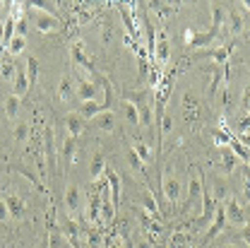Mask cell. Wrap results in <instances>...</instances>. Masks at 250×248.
<instances>
[{
	"label": "cell",
	"mask_w": 250,
	"mask_h": 248,
	"mask_svg": "<svg viewBox=\"0 0 250 248\" xmlns=\"http://www.w3.org/2000/svg\"><path fill=\"white\" fill-rule=\"evenodd\" d=\"M34 27L39 31H43V34H58V31L62 29V22L58 17L48 15V12H39V10H36V15H34Z\"/></svg>",
	"instance_id": "6da1fadb"
},
{
	"label": "cell",
	"mask_w": 250,
	"mask_h": 248,
	"mask_svg": "<svg viewBox=\"0 0 250 248\" xmlns=\"http://www.w3.org/2000/svg\"><path fill=\"white\" fill-rule=\"evenodd\" d=\"M43 157H46V161L51 164V171L56 174L58 152H56V135H53V128H51V125H46V130H43Z\"/></svg>",
	"instance_id": "7a4b0ae2"
},
{
	"label": "cell",
	"mask_w": 250,
	"mask_h": 248,
	"mask_svg": "<svg viewBox=\"0 0 250 248\" xmlns=\"http://www.w3.org/2000/svg\"><path fill=\"white\" fill-rule=\"evenodd\" d=\"M154 61L161 65V68H166V63L171 58V41H168V36H166V31H156V44H154Z\"/></svg>",
	"instance_id": "3957f363"
},
{
	"label": "cell",
	"mask_w": 250,
	"mask_h": 248,
	"mask_svg": "<svg viewBox=\"0 0 250 248\" xmlns=\"http://www.w3.org/2000/svg\"><path fill=\"white\" fill-rule=\"evenodd\" d=\"M233 51H236V44H233V41H229L226 46H219V48H207L202 56L212 58V61H214V65H219V68H226V65H229V58L233 56Z\"/></svg>",
	"instance_id": "277c9868"
},
{
	"label": "cell",
	"mask_w": 250,
	"mask_h": 248,
	"mask_svg": "<svg viewBox=\"0 0 250 248\" xmlns=\"http://www.w3.org/2000/svg\"><path fill=\"white\" fill-rule=\"evenodd\" d=\"M224 215H226V222H231V224H236V226H246V212H243V207L238 205L236 198H226V203H224Z\"/></svg>",
	"instance_id": "5b68a950"
},
{
	"label": "cell",
	"mask_w": 250,
	"mask_h": 248,
	"mask_svg": "<svg viewBox=\"0 0 250 248\" xmlns=\"http://www.w3.org/2000/svg\"><path fill=\"white\" fill-rule=\"evenodd\" d=\"M161 190H164V198H166L171 205H176L178 198H181V181H178L173 174H166V176L161 179Z\"/></svg>",
	"instance_id": "8992f818"
},
{
	"label": "cell",
	"mask_w": 250,
	"mask_h": 248,
	"mask_svg": "<svg viewBox=\"0 0 250 248\" xmlns=\"http://www.w3.org/2000/svg\"><path fill=\"white\" fill-rule=\"evenodd\" d=\"M5 205H7L12 219H22L27 215V203H24L17 193H7V195H5Z\"/></svg>",
	"instance_id": "52a82bcc"
},
{
	"label": "cell",
	"mask_w": 250,
	"mask_h": 248,
	"mask_svg": "<svg viewBox=\"0 0 250 248\" xmlns=\"http://www.w3.org/2000/svg\"><path fill=\"white\" fill-rule=\"evenodd\" d=\"M202 195H205V186H202V179L200 176H190V186H188V203L183 210H190L195 203H200L202 200Z\"/></svg>",
	"instance_id": "ba28073f"
},
{
	"label": "cell",
	"mask_w": 250,
	"mask_h": 248,
	"mask_svg": "<svg viewBox=\"0 0 250 248\" xmlns=\"http://www.w3.org/2000/svg\"><path fill=\"white\" fill-rule=\"evenodd\" d=\"M183 118L188 123H195L200 118V101H197V96L192 92H188L183 96Z\"/></svg>",
	"instance_id": "9c48e42d"
},
{
	"label": "cell",
	"mask_w": 250,
	"mask_h": 248,
	"mask_svg": "<svg viewBox=\"0 0 250 248\" xmlns=\"http://www.w3.org/2000/svg\"><path fill=\"white\" fill-rule=\"evenodd\" d=\"M62 123H65V130H67L70 137H80V135L84 133V128H87V121H84L77 111H75V113H67Z\"/></svg>",
	"instance_id": "30bf717a"
},
{
	"label": "cell",
	"mask_w": 250,
	"mask_h": 248,
	"mask_svg": "<svg viewBox=\"0 0 250 248\" xmlns=\"http://www.w3.org/2000/svg\"><path fill=\"white\" fill-rule=\"evenodd\" d=\"M65 210L67 212H77L80 210V205H82V190L77 183H70V186L65 188Z\"/></svg>",
	"instance_id": "8fae6325"
},
{
	"label": "cell",
	"mask_w": 250,
	"mask_h": 248,
	"mask_svg": "<svg viewBox=\"0 0 250 248\" xmlns=\"http://www.w3.org/2000/svg\"><path fill=\"white\" fill-rule=\"evenodd\" d=\"M87 125H92L96 130H104V133H113L116 130V116H113V111H104V113L94 116Z\"/></svg>",
	"instance_id": "7c38bea8"
},
{
	"label": "cell",
	"mask_w": 250,
	"mask_h": 248,
	"mask_svg": "<svg viewBox=\"0 0 250 248\" xmlns=\"http://www.w3.org/2000/svg\"><path fill=\"white\" fill-rule=\"evenodd\" d=\"M70 58H72V63H75L77 68H84V70H89L92 75H96L92 61H89V56L82 51V44H72V48H70Z\"/></svg>",
	"instance_id": "4fadbf2b"
},
{
	"label": "cell",
	"mask_w": 250,
	"mask_h": 248,
	"mask_svg": "<svg viewBox=\"0 0 250 248\" xmlns=\"http://www.w3.org/2000/svg\"><path fill=\"white\" fill-rule=\"evenodd\" d=\"M75 94H77V101L84 104V101H94L96 99V85L92 80H80L77 87H75Z\"/></svg>",
	"instance_id": "5bb4252c"
},
{
	"label": "cell",
	"mask_w": 250,
	"mask_h": 248,
	"mask_svg": "<svg viewBox=\"0 0 250 248\" xmlns=\"http://www.w3.org/2000/svg\"><path fill=\"white\" fill-rule=\"evenodd\" d=\"M75 87H77V85H75V80L65 72V75L61 77V85H58V96H61L62 101H67V104H70V101H75V99H77Z\"/></svg>",
	"instance_id": "9a60e30c"
},
{
	"label": "cell",
	"mask_w": 250,
	"mask_h": 248,
	"mask_svg": "<svg viewBox=\"0 0 250 248\" xmlns=\"http://www.w3.org/2000/svg\"><path fill=\"white\" fill-rule=\"evenodd\" d=\"M104 111H111L106 104H99V101H84V104H80V116L84 118V121H92L94 116H99V113H104Z\"/></svg>",
	"instance_id": "2e32d148"
},
{
	"label": "cell",
	"mask_w": 250,
	"mask_h": 248,
	"mask_svg": "<svg viewBox=\"0 0 250 248\" xmlns=\"http://www.w3.org/2000/svg\"><path fill=\"white\" fill-rule=\"evenodd\" d=\"M106 179H108L111 200H113V205H116V210H118V205H121V179H118V174H116L113 169H108V166H106Z\"/></svg>",
	"instance_id": "e0dca14e"
},
{
	"label": "cell",
	"mask_w": 250,
	"mask_h": 248,
	"mask_svg": "<svg viewBox=\"0 0 250 248\" xmlns=\"http://www.w3.org/2000/svg\"><path fill=\"white\" fill-rule=\"evenodd\" d=\"M224 224H226V215H224V205H219L217 210H214V217H212V224H209V229H207V234H205V241H209V239H214L219 231L224 229Z\"/></svg>",
	"instance_id": "ac0fdd59"
},
{
	"label": "cell",
	"mask_w": 250,
	"mask_h": 248,
	"mask_svg": "<svg viewBox=\"0 0 250 248\" xmlns=\"http://www.w3.org/2000/svg\"><path fill=\"white\" fill-rule=\"evenodd\" d=\"M29 77H27V68L24 65H20L17 68V75H15V96H27L29 94Z\"/></svg>",
	"instance_id": "d6986e66"
},
{
	"label": "cell",
	"mask_w": 250,
	"mask_h": 248,
	"mask_svg": "<svg viewBox=\"0 0 250 248\" xmlns=\"http://www.w3.org/2000/svg\"><path fill=\"white\" fill-rule=\"evenodd\" d=\"M209 7H212V27H209V34H212V36H219V29H221L224 17H226V5L212 2Z\"/></svg>",
	"instance_id": "ffe728a7"
},
{
	"label": "cell",
	"mask_w": 250,
	"mask_h": 248,
	"mask_svg": "<svg viewBox=\"0 0 250 248\" xmlns=\"http://www.w3.org/2000/svg\"><path fill=\"white\" fill-rule=\"evenodd\" d=\"M221 70H224V68H219V65H214V63L202 65V72L209 75V96H214L217 90H219V85H221Z\"/></svg>",
	"instance_id": "44dd1931"
},
{
	"label": "cell",
	"mask_w": 250,
	"mask_h": 248,
	"mask_svg": "<svg viewBox=\"0 0 250 248\" xmlns=\"http://www.w3.org/2000/svg\"><path fill=\"white\" fill-rule=\"evenodd\" d=\"M226 12H229V24H231V31L233 34H241L243 31V10L238 5H226Z\"/></svg>",
	"instance_id": "7402d4cb"
},
{
	"label": "cell",
	"mask_w": 250,
	"mask_h": 248,
	"mask_svg": "<svg viewBox=\"0 0 250 248\" xmlns=\"http://www.w3.org/2000/svg\"><path fill=\"white\" fill-rule=\"evenodd\" d=\"M104 174H106V157L101 155V152H94L92 161H89V179L99 181Z\"/></svg>",
	"instance_id": "603a6c76"
},
{
	"label": "cell",
	"mask_w": 250,
	"mask_h": 248,
	"mask_svg": "<svg viewBox=\"0 0 250 248\" xmlns=\"http://www.w3.org/2000/svg\"><path fill=\"white\" fill-rule=\"evenodd\" d=\"M75 155H77V137H65L62 140V152H61V161L65 166H70L75 161Z\"/></svg>",
	"instance_id": "cb8c5ba5"
},
{
	"label": "cell",
	"mask_w": 250,
	"mask_h": 248,
	"mask_svg": "<svg viewBox=\"0 0 250 248\" xmlns=\"http://www.w3.org/2000/svg\"><path fill=\"white\" fill-rule=\"evenodd\" d=\"M130 147L137 152V157L142 159V164L154 161V155H152V150H149V145H147L145 140H140V137H137V140H132V142H130Z\"/></svg>",
	"instance_id": "d4e9b609"
},
{
	"label": "cell",
	"mask_w": 250,
	"mask_h": 248,
	"mask_svg": "<svg viewBox=\"0 0 250 248\" xmlns=\"http://www.w3.org/2000/svg\"><path fill=\"white\" fill-rule=\"evenodd\" d=\"M48 248H72V246H70V241L65 239V234L58 226H51V231H48Z\"/></svg>",
	"instance_id": "484cf974"
},
{
	"label": "cell",
	"mask_w": 250,
	"mask_h": 248,
	"mask_svg": "<svg viewBox=\"0 0 250 248\" xmlns=\"http://www.w3.org/2000/svg\"><path fill=\"white\" fill-rule=\"evenodd\" d=\"M24 48H27V39H24V36H17V34H15V36H12V41H10V44L5 46V53L15 58V56L24 53Z\"/></svg>",
	"instance_id": "4316f807"
},
{
	"label": "cell",
	"mask_w": 250,
	"mask_h": 248,
	"mask_svg": "<svg viewBox=\"0 0 250 248\" xmlns=\"http://www.w3.org/2000/svg\"><path fill=\"white\" fill-rule=\"evenodd\" d=\"M15 75H17L15 58H12V56H7L5 61L0 63V77H2V80H15Z\"/></svg>",
	"instance_id": "83f0119b"
},
{
	"label": "cell",
	"mask_w": 250,
	"mask_h": 248,
	"mask_svg": "<svg viewBox=\"0 0 250 248\" xmlns=\"http://www.w3.org/2000/svg\"><path fill=\"white\" fill-rule=\"evenodd\" d=\"M221 161H224V171L231 174L238 164V157H236V152H231V147H221Z\"/></svg>",
	"instance_id": "f1b7e54d"
},
{
	"label": "cell",
	"mask_w": 250,
	"mask_h": 248,
	"mask_svg": "<svg viewBox=\"0 0 250 248\" xmlns=\"http://www.w3.org/2000/svg\"><path fill=\"white\" fill-rule=\"evenodd\" d=\"M149 10H154L156 15L164 20V17H168V15H173L178 7L173 5V2H149Z\"/></svg>",
	"instance_id": "f546056e"
},
{
	"label": "cell",
	"mask_w": 250,
	"mask_h": 248,
	"mask_svg": "<svg viewBox=\"0 0 250 248\" xmlns=\"http://www.w3.org/2000/svg\"><path fill=\"white\" fill-rule=\"evenodd\" d=\"M142 205H145V212H149V215H154V217H159V212H161V207L156 205L154 195H152L149 190H145V193H142Z\"/></svg>",
	"instance_id": "4dcf8cb0"
},
{
	"label": "cell",
	"mask_w": 250,
	"mask_h": 248,
	"mask_svg": "<svg viewBox=\"0 0 250 248\" xmlns=\"http://www.w3.org/2000/svg\"><path fill=\"white\" fill-rule=\"evenodd\" d=\"M123 113L130 125H140V113H137V106L132 101H127V99L123 101Z\"/></svg>",
	"instance_id": "1f68e13d"
},
{
	"label": "cell",
	"mask_w": 250,
	"mask_h": 248,
	"mask_svg": "<svg viewBox=\"0 0 250 248\" xmlns=\"http://www.w3.org/2000/svg\"><path fill=\"white\" fill-rule=\"evenodd\" d=\"M127 161H130V169L132 171H137V174H145V164H142V159L137 157V152L127 145Z\"/></svg>",
	"instance_id": "d6a6232c"
},
{
	"label": "cell",
	"mask_w": 250,
	"mask_h": 248,
	"mask_svg": "<svg viewBox=\"0 0 250 248\" xmlns=\"http://www.w3.org/2000/svg\"><path fill=\"white\" fill-rule=\"evenodd\" d=\"M20 101H22V99L15 96V94L7 96V101H5V116H7V118H15V116H17V111H20Z\"/></svg>",
	"instance_id": "836d02e7"
},
{
	"label": "cell",
	"mask_w": 250,
	"mask_h": 248,
	"mask_svg": "<svg viewBox=\"0 0 250 248\" xmlns=\"http://www.w3.org/2000/svg\"><path fill=\"white\" fill-rule=\"evenodd\" d=\"M24 68H27V77H29V85H36V77H39V61L29 56L27 63H24Z\"/></svg>",
	"instance_id": "e575fe53"
},
{
	"label": "cell",
	"mask_w": 250,
	"mask_h": 248,
	"mask_svg": "<svg viewBox=\"0 0 250 248\" xmlns=\"http://www.w3.org/2000/svg\"><path fill=\"white\" fill-rule=\"evenodd\" d=\"M27 137H29V121H20L15 125V140L17 142H27Z\"/></svg>",
	"instance_id": "d590c367"
},
{
	"label": "cell",
	"mask_w": 250,
	"mask_h": 248,
	"mask_svg": "<svg viewBox=\"0 0 250 248\" xmlns=\"http://www.w3.org/2000/svg\"><path fill=\"white\" fill-rule=\"evenodd\" d=\"M27 31H29V22H27V17H17V22H15V34L17 36H24L27 39Z\"/></svg>",
	"instance_id": "8d00e7d4"
},
{
	"label": "cell",
	"mask_w": 250,
	"mask_h": 248,
	"mask_svg": "<svg viewBox=\"0 0 250 248\" xmlns=\"http://www.w3.org/2000/svg\"><path fill=\"white\" fill-rule=\"evenodd\" d=\"M132 248H154V244L147 239V236H132Z\"/></svg>",
	"instance_id": "74e56055"
},
{
	"label": "cell",
	"mask_w": 250,
	"mask_h": 248,
	"mask_svg": "<svg viewBox=\"0 0 250 248\" xmlns=\"http://www.w3.org/2000/svg\"><path fill=\"white\" fill-rule=\"evenodd\" d=\"M10 210H7V205H5V198H2V195H0V224H2V222H10Z\"/></svg>",
	"instance_id": "f35d334b"
},
{
	"label": "cell",
	"mask_w": 250,
	"mask_h": 248,
	"mask_svg": "<svg viewBox=\"0 0 250 248\" xmlns=\"http://www.w3.org/2000/svg\"><path fill=\"white\" fill-rule=\"evenodd\" d=\"M241 239H243V244L250 248V224H246V226H241Z\"/></svg>",
	"instance_id": "ab89813d"
},
{
	"label": "cell",
	"mask_w": 250,
	"mask_h": 248,
	"mask_svg": "<svg viewBox=\"0 0 250 248\" xmlns=\"http://www.w3.org/2000/svg\"><path fill=\"white\" fill-rule=\"evenodd\" d=\"M241 101H243V109H248V111H250V85L243 90V94H241Z\"/></svg>",
	"instance_id": "60d3db41"
},
{
	"label": "cell",
	"mask_w": 250,
	"mask_h": 248,
	"mask_svg": "<svg viewBox=\"0 0 250 248\" xmlns=\"http://www.w3.org/2000/svg\"><path fill=\"white\" fill-rule=\"evenodd\" d=\"M106 248H123V244H121V236H111V239L106 241Z\"/></svg>",
	"instance_id": "b9f144b4"
},
{
	"label": "cell",
	"mask_w": 250,
	"mask_h": 248,
	"mask_svg": "<svg viewBox=\"0 0 250 248\" xmlns=\"http://www.w3.org/2000/svg\"><path fill=\"white\" fill-rule=\"evenodd\" d=\"M243 200H246V203H250V181L246 183V188H243Z\"/></svg>",
	"instance_id": "7bdbcfd3"
}]
</instances>
